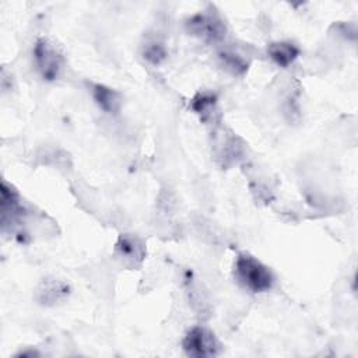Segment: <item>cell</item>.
Masks as SVG:
<instances>
[{
    "label": "cell",
    "instance_id": "cell-1",
    "mask_svg": "<svg viewBox=\"0 0 358 358\" xmlns=\"http://www.w3.org/2000/svg\"><path fill=\"white\" fill-rule=\"evenodd\" d=\"M234 274L236 281L252 292H266L271 289L275 282L273 271L248 252H241L236 256Z\"/></svg>",
    "mask_w": 358,
    "mask_h": 358
},
{
    "label": "cell",
    "instance_id": "cell-2",
    "mask_svg": "<svg viewBox=\"0 0 358 358\" xmlns=\"http://www.w3.org/2000/svg\"><path fill=\"white\" fill-rule=\"evenodd\" d=\"M34 59L41 77L46 81L57 80L66 63L63 49L53 39L46 36L36 39L34 46Z\"/></svg>",
    "mask_w": 358,
    "mask_h": 358
},
{
    "label": "cell",
    "instance_id": "cell-3",
    "mask_svg": "<svg viewBox=\"0 0 358 358\" xmlns=\"http://www.w3.org/2000/svg\"><path fill=\"white\" fill-rule=\"evenodd\" d=\"M185 27L189 35L207 43L221 42L227 35V25L214 7L193 14L186 20Z\"/></svg>",
    "mask_w": 358,
    "mask_h": 358
},
{
    "label": "cell",
    "instance_id": "cell-4",
    "mask_svg": "<svg viewBox=\"0 0 358 358\" xmlns=\"http://www.w3.org/2000/svg\"><path fill=\"white\" fill-rule=\"evenodd\" d=\"M182 347L186 355L194 358L215 357L221 352V344L218 338L210 329L204 326L192 327L183 337Z\"/></svg>",
    "mask_w": 358,
    "mask_h": 358
},
{
    "label": "cell",
    "instance_id": "cell-5",
    "mask_svg": "<svg viewBox=\"0 0 358 358\" xmlns=\"http://www.w3.org/2000/svg\"><path fill=\"white\" fill-rule=\"evenodd\" d=\"M115 255L124 266L134 268L145 257V243L137 235L122 234L115 243Z\"/></svg>",
    "mask_w": 358,
    "mask_h": 358
},
{
    "label": "cell",
    "instance_id": "cell-6",
    "mask_svg": "<svg viewBox=\"0 0 358 358\" xmlns=\"http://www.w3.org/2000/svg\"><path fill=\"white\" fill-rule=\"evenodd\" d=\"M71 292L70 285L56 277L43 278L36 287L35 299L43 306H56L63 303Z\"/></svg>",
    "mask_w": 358,
    "mask_h": 358
},
{
    "label": "cell",
    "instance_id": "cell-7",
    "mask_svg": "<svg viewBox=\"0 0 358 358\" xmlns=\"http://www.w3.org/2000/svg\"><path fill=\"white\" fill-rule=\"evenodd\" d=\"M90 91L95 103L109 115H116L123 103V98L119 91L99 83H91Z\"/></svg>",
    "mask_w": 358,
    "mask_h": 358
},
{
    "label": "cell",
    "instance_id": "cell-8",
    "mask_svg": "<svg viewBox=\"0 0 358 358\" xmlns=\"http://www.w3.org/2000/svg\"><path fill=\"white\" fill-rule=\"evenodd\" d=\"M301 53V49L291 41H277L267 46L268 57L280 67H288L292 64Z\"/></svg>",
    "mask_w": 358,
    "mask_h": 358
},
{
    "label": "cell",
    "instance_id": "cell-9",
    "mask_svg": "<svg viewBox=\"0 0 358 358\" xmlns=\"http://www.w3.org/2000/svg\"><path fill=\"white\" fill-rule=\"evenodd\" d=\"M190 106L200 116V119L203 120L213 119L217 109V96L214 92H210V91L199 92L192 99Z\"/></svg>",
    "mask_w": 358,
    "mask_h": 358
},
{
    "label": "cell",
    "instance_id": "cell-10",
    "mask_svg": "<svg viewBox=\"0 0 358 358\" xmlns=\"http://www.w3.org/2000/svg\"><path fill=\"white\" fill-rule=\"evenodd\" d=\"M218 56L224 69L234 76H242L249 67V62L243 57V55L235 50H222Z\"/></svg>",
    "mask_w": 358,
    "mask_h": 358
},
{
    "label": "cell",
    "instance_id": "cell-11",
    "mask_svg": "<svg viewBox=\"0 0 358 358\" xmlns=\"http://www.w3.org/2000/svg\"><path fill=\"white\" fill-rule=\"evenodd\" d=\"M168 56V52H166V48L165 45L161 42V41H157V39H152L150 42H147L144 46H143V57L154 64V66H158L161 64Z\"/></svg>",
    "mask_w": 358,
    "mask_h": 358
}]
</instances>
